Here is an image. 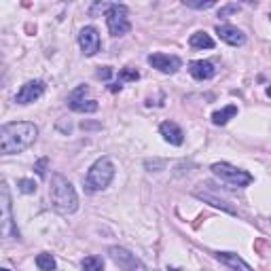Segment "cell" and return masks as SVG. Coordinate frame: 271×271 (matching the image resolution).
Listing matches in <instances>:
<instances>
[{
    "label": "cell",
    "instance_id": "d6986e66",
    "mask_svg": "<svg viewBox=\"0 0 271 271\" xmlns=\"http://www.w3.org/2000/svg\"><path fill=\"white\" fill-rule=\"evenodd\" d=\"M36 267L40 271H53V269H55V259H53L49 252H40L36 256Z\"/></svg>",
    "mask_w": 271,
    "mask_h": 271
},
{
    "label": "cell",
    "instance_id": "f1b7e54d",
    "mask_svg": "<svg viewBox=\"0 0 271 271\" xmlns=\"http://www.w3.org/2000/svg\"><path fill=\"white\" fill-rule=\"evenodd\" d=\"M0 271H9V269H0Z\"/></svg>",
    "mask_w": 271,
    "mask_h": 271
},
{
    "label": "cell",
    "instance_id": "7c38bea8",
    "mask_svg": "<svg viewBox=\"0 0 271 271\" xmlns=\"http://www.w3.org/2000/svg\"><path fill=\"white\" fill-rule=\"evenodd\" d=\"M216 34L220 36V40H225L227 45L231 47H242L246 43V34H244L240 28H235V26H229V24H218L216 26Z\"/></svg>",
    "mask_w": 271,
    "mask_h": 271
},
{
    "label": "cell",
    "instance_id": "30bf717a",
    "mask_svg": "<svg viewBox=\"0 0 271 271\" xmlns=\"http://www.w3.org/2000/svg\"><path fill=\"white\" fill-rule=\"evenodd\" d=\"M45 89H47L45 81H28V83L22 85V89L17 91L15 102L17 104H30V102L38 100L40 96H43Z\"/></svg>",
    "mask_w": 271,
    "mask_h": 271
},
{
    "label": "cell",
    "instance_id": "4fadbf2b",
    "mask_svg": "<svg viewBox=\"0 0 271 271\" xmlns=\"http://www.w3.org/2000/svg\"><path fill=\"white\" fill-rule=\"evenodd\" d=\"M189 72H191L193 79L197 81H206V79H212L216 74V68L212 62H208V59H195V62L189 64Z\"/></svg>",
    "mask_w": 271,
    "mask_h": 271
},
{
    "label": "cell",
    "instance_id": "5bb4252c",
    "mask_svg": "<svg viewBox=\"0 0 271 271\" xmlns=\"http://www.w3.org/2000/svg\"><path fill=\"white\" fill-rule=\"evenodd\" d=\"M159 132L163 136V140L169 142V144H174V146H180L182 142H185V134H182V130L174 123V121H163V123L159 125Z\"/></svg>",
    "mask_w": 271,
    "mask_h": 271
},
{
    "label": "cell",
    "instance_id": "9a60e30c",
    "mask_svg": "<svg viewBox=\"0 0 271 271\" xmlns=\"http://www.w3.org/2000/svg\"><path fill=\"white\" fill-rule=\"evenodd\" d=\"M214 256H216V261H220L222 265H227L229 269H233V271H254L246 261L242 259V256H237L233 252H216Z\"/></svg>",
    "mask_w": 271,
    "mask_h": 271
},
{
    "label": "cell",
    "instance_id": "8992f818",
    "mask_svg": "<svg viewBox=\"0 0 271 271\" xmlns=\"http://www.w3.org/2000/svg\"><path fill=\"white\" fill-rule=\"evenodd\" d=\"M108 256H110L112 263H114V265H117L121 271H146L144 263H142L138 256L132 254L130 250L121 248V246L108 248Z\"/></svg>",
    "mask_w": 271,
    "mask_h": 271
},
{
    "label": "cell",
    "instance_id": "2e32d148",
    "mask_svg": "<svg viewBox=\"0 0 271 271\" xmlns=\"http://www.w3.org/2000/svg\"><path fill=\"white\" fill-rule=\"evenodd\" d=\"M189 45H191L193 49H214V38L206 32H195V34H191V38H189Z\"/></svg>",
    "mask_w": 271,
    "mask_h": 271
},
{
    "label": "cell",
    "instance_id": "52a82bcc",
    "mask_svg": "<svg viewBox=\"0 0 271 271\" xmlns=\"http://www.w3.org/2000/svg\"><path fill=\"white\" fill-rule=\"evenodd\" d=\"M87 91H89V87L81 85L79 89H74L70 96H68V106H70L74 112H96L100 108V104L96 100H85L83 98Z\"/></svg>",
    "mask_w": 271,
    "mask_h": 271
},
{
    "label": "cell",
    "instance_id": "7402d4cb",
    "mask_svg": "<svg viewBox=\"0 0 271 271\" xmlns=\"http://www.w3.org/2000/svg\"><path fill=\"white\" fill-rule=\"evenodd\" d=\"M216 2L214 0H206V2H201V0H185V6H189V9H212Z\"/></svg>",
    "mask_w": 271,
    "mask_h": 271
},
{
    "label": "cell",
    "instance_id": "ffe728a7",
    "mask_svg": "<svg viewBox=\"0 0 271 271\" xmlns=\"http://www.w3.org/2000/svg\"><path fill=\"white\" fill-rule=\"evenodd\" d=\"M83 271H104V261H102V256H87L83 259Z\"/></svg>",
    "mask_w": 271,
    "mask_h": 271
},
{
    "label": "cell",
    "instance_id": "5b68a950",
    "mask_svg": "<svg viewBox=\"0 0 271 271\" xmlns=\"http://www.w3.org/2000/svg\"><path fill=\"white\" fill-rule=\"evenodd\" d=\"M212 174L218 176L220 180L229 182V185H233V187H248L250 182H252V176H250L248 172H244V169L235 167L231 163H225V161L214 163L212 165Z\"/></svg>",
    "mask_w": 271,
    "mask_h": 271
},
{
    "label": "cell",
    "instance_id": "603a6c76",
    "mask_svg": "<svg viewBox=\"0 0 271 271\" xmlns=\"http://www.w3.org/2000/svg\"><path fill=\"white\" fill-rule=\"evenodd\" d=\"M138 79H140L138 70H132V68H121L119 70V81H138Z\"/></svg>",
    "mask_w": 271,
    "mask_h": 271
},
{
    "label": "cell",
    "instance_id": "277c9868",
    "mask_svg": "<svg viewBox=\"0 0 271 271\" xmlns=\"http://www.w3.org/2000/svg\"><path fill=\"white\" fill-rule=\"evenodd\" d=\"M106 26L112 36H123L132 30V24L127 19V6L125 4H110L106 11Z\"/></svg>",
    "mask_w": 271,
    "mask_h": 271
},
{
    "label": "cell",
    "instance_id": "7a4b0ae2",
    "mask_svg": "<svg viewBox=\"0 0 271 271\" xmlns=\"http://www.w3.org/2000/svg\"><path fill=\"white\" fill-rule=\"evenodd\" d=\"M51 203L59 214H72L79 208V197L74 187L70 185V180L64 178L62 174H53L51 176V187H49Z\"/></svg>",
    "mask_w": 271,
    "mask_h": 271
},
{
    "label": "cell",
    "instance_id": "e0dca14e",
    "mask_svg": "<svg viewBox=\"0 0 271 271\" xmlns=\"http://www.w3.org/2000/svg\"><path fill=\"white\" fill-rule=\"evenodd\" d=\"M235 114H237V106L235 104H229V106L222 108V110H216L212 114V123L214 125H227V121L233 119Z\"/></svg>",
    "mask_w": 271,
    "mask_h": 271
},
{
    "label": "cell",
    "instance_id": "4316f807",
    "mask_svg": "<svg viewBox=\"0 0 271 271\" xmlns=\"http://www.w3.org/2000/svg\"><path fill=\"white\" fill-rule=\"evenodd\" d=\"M163 165H165V161H151V159L146 161V167H159L161 169Z\"/></svg>",
    "mask_w": 271,
    "mask_h": 271
},
{
    "label": "cell",
    "instance_id": "3957f363",
    "mask_svg": "<svg viewBox=\"0 0 271 271\" xmlns=\"http://www.w3.org/2000/svg\"><path fill=\"white\" fill-rule=\"evenodd\" d=\"M112 178H114L112 161L108 159V157H102V159H98L96 163L89 167L87 178H85V185H87L89 191H102V189H106L108 185H110Z\"/></svg>",
    "mask_w": 271,
    "mask_h": 271
},
{
    "label": "cell",
    "instance_id": "ba28073f",
    "mask_svg": "<svg viewBox=\"0 0 271 271\" xmlns=\"http://www.w3.org/2000/svg\"><path fill=\"white\" fill-rule=\"evenodd\" d=\"M0 208H2V225H0V231H2V235L6 237L11 231L13 235L19 240V233L17 229H13V214H11V195H9V187L2 185V189H0Z\"/></svg>",
    "mask_w": 271,
    "mask_h": 271
},
{
    "label": "cell",
    "instance_id": "8fae6325",
    "mask_svg": "<svg viewBox=\"0 0 271 271\" xmlns=\"http://www.w3.org/2000/svg\"><path fill=\"white\" fill-rule=\"evenodd\" d=\"M79 45L85 55H96L100 51V34L93 26H85L79 34Z\"/></svg>",
    "mask_w": 271,
    "mask_h": 271
},
{
    "label": "cell",
    "instance_id": "ac0fdd59",
    "mask_svg": "<svg viewBox=\"0 0 271 271\" xmlns=\"http://www.w3.org/2000/svg\"><path fill=\"white\" fill-rule=\"evenodd\" d=\"M195 197L197 199H203V201H208L210 206H214V208H220V210H225V212H229V214H235V210L229 206L227 201H222V199H218V197H214V195H210V193H201V191H195Z\"/></svg>",
    "mask_w": 271,
    "mask_h": 271
},
{
    "label": "cell",
    "instance_id": "cb8c5ba5",
    "mask_svg": "<svg viewBox=\"0 0 271 271\" xmlns=\"http://www.w3.org/2000/svg\"><path fill=\"white\" fill-rule=\"evenodd\" d=\"M237 11H240V4H225V6H220L218 17H227V15H231V13H237Z\"/></svg>",
    "mask_w": 271,
    "mask_h": 271
},
{
    "label": "cell",
    "instance_id": "6da1fadb",
    "mask_svg": "<svg viewBox=\"0 0 271 271\" xmlns=\"http://www.w3.org/2000/svg\"><path fill=\"white\" fill-rule=\"evenodd\" d=\"M38 127L30 121H13L0 127V151L2 155H15L34 144Z\"/></svg>",
    "mask_w": 271,
    "mask_h": 271
},
{
    "label": "cell",
    "instance_id": "44dd1931",
    "mask_svg": "<svg viewBox=\"0 0 271 271\" xmlns=\"http://www.w3.org/2000/svg\"><path fill=\"white\" fill-rule=\"evenodd\" d=\"M17 187H19V191L22 193H26V195H32V193H36V182L34 180H30V178H22L17 182Z\"/></svg>",
    "mask_w": 271,
    "mask_h": 271
},
{
    "label": "cell",
    "instance_id": "484cf974",
    "mask_svg": "<svg viewBox=\"0 0 271 271\" xmlns=\"http://www.w3.org/2000/svg\"><path fill=\"white\" fill-rule=\"evenodd\" d=\"M47 161H49V159L43 157V159H40L38 163H36V167H34V169H36V174H38V176H45V165H47Z\"/></svg>",
    "mask_w": 271,
    "mask_h": 271
},
{
    "label": "cell",
    "instance_id": "d4e9b609",
    "mask_svg": "<svg viewBox=\"0 0 271 271\" xmlns=\"http://www.w3.org/2000/svg\"><path fill=\"white\" fill-rule=\"evenodd\" d=\"M110 77H112V70H110V68H108V66H104V68H100V70H98V79H104V81H108Z\"/></svg>",
    "mask_w": 271,
    "mask_h": 271
},
{
    "label": "cell",
    "instance_id": "83f0119b",
    "mask_svg": "<svg viewBox=\"0 0 271 271\" xmlns=\"http://www.w3.org/2000/svg\"><path fill=\"white\" fill-rule=\"evenodd\" d=\"M267 96H269V98H271V85H269V87H267Z\"/></svg>",
    "mask_w": 271,
    "mask_h": 271
},
{
    "label": "cell",
    "instance_id": "9c48e42d",
    "mask_svg": "<svg viewBox=\"0 0 271 271\" xmlns=\"http://www.w3.org/2000/svg\"><path fill=\"white\" fill-rule=\"evenodd\" d=\"M148 64H151L155 70H159V72H163V74L178 72V68L182 66L180 57L167 55V53H151V55H148Z\"/></svg>",
    "mask_w": 271,
    "mask_h": 271
}]
</instances>
